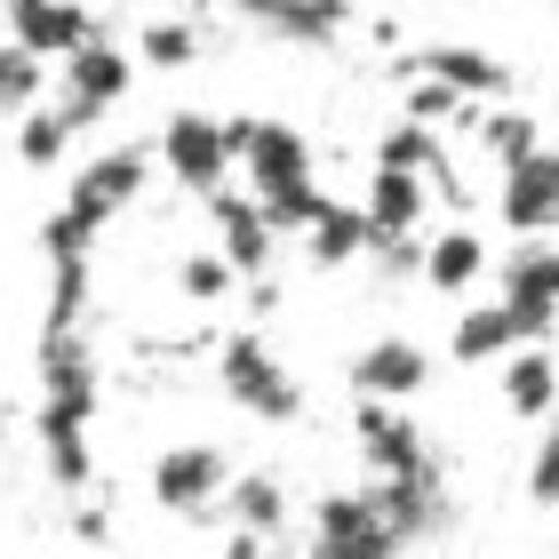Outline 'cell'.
I'll use <instances>...</instances> for the list:
<instances>
[{
  "mask_svg": "<svg viewBox=\"0 0 559 559\" xmlns=\"http://www.w3.org/2000/svg\"><path fill=\"white\" fill-rule=\"evenodd\" d=\"M88 416H96V352L81 328L40 336V448L57 488H88Z\"/></svg>",
  "mask_w": 559,
  "mask_h": 559,
  "instance_id": "obj_1",
  "label": "cell"
},
{
  "mask_svg": "<svg viewBox=\"0 0 559 559\" xmlns=\"http://www.w3.org/2000/svg\"><path fill=\"white\" fill-rule=\"evenodd\" d=\"M216 384H224L233 408H248L257 424H296L304 416V384L288 376V360H280L257 328H240V336L216 352Z\"/></svg>",
  "mask_w": 559,
  "mask_h": 559,
  "instance_id": "obj_2",
  "label": "cell"
},
{
  "mask_svg": "<svg viewBox=\"0 0 559 559\" xmlns=\"http://www.w3.org/2000/svg\"><path fill=\"white\" fill-rule=\"evenodd\" d=\"M224 488H233V464L216 440H176L152 464V503L176 520H224Z\"/></svg>",
  "mask_w": 559,
  "mask_h": 559,
  "instance_id": "obj_3",
  "label": "cell"
},
{
  "mask_svg": "<svg viewBox=\"0 0 559 559\" xmlns=\"http://www.w3.org/2000/svg\"><path fill=\"white\" fill-rule=\"evenodd\" d=\"M152 160H160L185 192L209 200L216 185H233L240 152H233V136H224L216 112H168V129H160V144H152Z\"/></svg>",
  "mask_w": 559,
  "mask_h": 559,
  "instance_id": "obj_4",
  "label": "cell"
},
{
  "mask_svg": "<svg viewBox=\"0 0 559 559\" xmlns=\"http://www.w3.org/2000/svg\"><path fill=\"white\" fill-rule=\"evenodd\" d=\"M312 551H328V559H384V551H408V544H400V527L384 520V503H376V488H368V496H320Z\"/></svg>",
  "mask_w": 559,
  "mask_h": 559,
  "instance_id": "obj_5",
  "label": "cell"
},
{
  "mask_svg": "<svg viewBox=\"0 0 559 559\" xmlns=\"http://www.w3.org/2000/svg\"><path fill=\"white\" fill-rule=\"evenodd\" d=\"M144 176H152V152L144 144H120L105 152V160H88L81 176H72V192H64V216L72 224H88V233H105V224L129 209V200L144 192Z\"/></svg>",
  "mask_w": 559,
  "mask_h": 559,
  "instance_id": "obj_6",
  "label": "cell"
},
{
  "mask_svg": "<svg viewBox=\"0 0 559 559\" xmlns=\"http://www.w3.org/2000/svg\"><path fill=\"white\" fill-rule=\"evenodd\" d=\"M129 81H136V57H120V48L96 33V40H81L64 57V112H72V129H88V120H105L120 96H129Z\"/></svg>",
  "mask_w": 559,
  "mask_h": 559,
  "instance_id": "obj_7",
  "label": "cell"
},
{
  "mask_svg": "<svg viewBox=\"0 0 559 559\" xmlns=\"http://www.w3.org/2000/svg\"><path fill=\"white\" fill-rule=\"evenodd\" d=\"M503 224H512L520 240L559 233V152L551 144H536L527 160L503 168Z\"/></svg>",
  "mask_w": 559,
  "mask_h": 559,
  "instance_id": "obj_8",
  "label": "cell"
},
{
  "mask_svg": "<svg viewBox=\"0 0 559 559\" xmlns=\"http://www.w3.org/2000/svg\"><path fill=\"white\" fill-rule=\"evenodd\" d=\"M360 455H368V472L384 479V472H424L431 464V448H424V431L408 416V400H368L360 392Z\"/></svg>",
  "mask_w": 559,
  "mask_h": 559,
  "instance_id": "obj_9",
  "label": "cell"
},
{
  "mask_svg": "<svg viewBox=\"0 0 559 559\" xmlns=\"http://www.w3.org/2000/svg\"><path fill=\"white\" fill-rule=\"evenodd\" d=\"M209 216H216V248L240 264V280H257V272L272 264V248H280L272 216H264V200H257V192L216 185V192H209Z\"/></svg>",
  "mask_w": 559,
  "mask_h": 559,
  "instance_id": "obj_10",
  "label": "cell"
},
{
  "mask_svg": "<svg viewBox=\"0 0 559 559\" xmlns=\"http://www.w3.org/2000/svg\"><path fill=\"white\" fill-rule=\"evenodd\" d=\"M424 384H431V352L408 336H376L352 352V392H368V400H416Z\"/></svg>",
  "mask_w": 559,
  "mask_h": 559,
  "instance_id": "obj_11",
  "label": "cell"
},
{
  "mask_svg": "<svg viewBox=\"0 0 559 559\" xmlns=\"http://www.w3.org/2000/svg\"><path fill=\"white\" fill-rule=\"evenodd\" d=\"M9 40H24L33 57H72L81 40H96V16L81 0H9Z\"/></svg>",
  "mask_w": 559,
  "mask_h": 559,
  "instance_id": "obj_12",
  "label": "cell"
},
{
  "mask_svg": "<svg viewBox=\"0 0 559 559\" xmlns=\"http://www.w3.org/2000/svg\"><path fill=\"white\" fill-rule=\"evenodd\" d=\"M503 304L520 312L527 336H551L559 328V248H520L503 264Z\"/></svg>",
  "mask_w": 559,
  "mask_h": 559,
  "instance_id": "obj_13",
  "label": "cell"
},
{
  "mask_svg": "<svg viewBox=\"0 0 559 559\" xmlns=\"http://www.w3.org/2000/svg\"><path fill=\"white\" fill-rule=\"evenodd\" d=\"M360 216H368V248L376 240H408L416 224H424V176L416 168H376Z\"/></svg>",
  "mask_w": 559,
  "mask_h": 559,
  "instance_id": "obj_14",
  "label": "cell"
},
{
  "mask_svg": "<svg viewBox=\"0 0 559 559\" xmlns=\"http://www.w3.org/2000/svg\"><path fill=\"white\" fill-rule=\"evenodd\" d=\"M551 400H559V360L544 352V336L512 344L503 352V408L536 424V416H551Z\"/></svg>",
  "mask_w": 559,
  "mask_h": 559,
  "instance_id": "obj_15",
  "label": "cell"
},
{
  "mask_svg": "<svg viewBox=\"0 0 559 559\" xmlns=\"http://www.w3.org/2000/svg\"><path fill=\"white\" fill-rule=\"evenodd\" d=\"M224 520H233V536L280 544V527H288V488H280L272 472H240L233 488H224Z\"/></svg>",
  "mask_w": 559,
  "mask_h": 559,
  "instance_id": "obj_16",
  "label": "cell"
},
{
  "mask_svg": "<svg viewBox=\"0 0 559 559\" xmlns=\"http://www.w3.org/2000/svg\"><path fill=\"white\" fill-rule=\"evenodd\" d=\"M416 72H431V81H448L464 96H503V88H512V64H503V57H488V48H455V40L424 48Z\"/></svg>",
  "mask_w": 559,
  "mask_h": 559,
  "instance_id": "obj_17",
  "label": "cell"
},
{
  "mask_svg": "<svg viewBox=\"0 0 559 559\" xmlns=\"http://www.w3.org/2000/svg\"><path fill=\"white\" fill-rule=\"evenodd\" d=\"M479 272H488V240H479L472 224H448L440 240H424V280L440 296H464Z\"/></svg>",
  "mask_w": 559,
  "mask_h": 559,
  "instance_id": "obj_18",
  "label": "cell"
},
{
  "mask_svg": "<svg viewBox=\"0 0 559 559\" xmlns=\"http://www.w3.org/2000/svg\"><path fill=\"white\" fill-rule=\"evenodd\" d=\"M512 344H527V328H520V312L512 304H479V312H464L455 320V336H448V352L464 368H479V360H503Z\"/></svg>",
  "mask_w": 559,
  "mask_h": 559,
  "instance_id": "obj_19",
  "label": "cell"
},
{
  "mask_svg": "<svg viewBox=\"0 0 559 559\" xmlns=\"http://www.w3.org/2000/svg\"><path fill=\"white\" fill-rule=\"evenodd\" d=\"M304 257H312L320 272H336L352 257H368V216L360 209H344V200H328V209L304 224Z\"/></svg>",
  "mask_w": 559,
  "mask_h": 559,
  "instance_id": "obj_20",
  "label": "cell"
},
{
  "mask_svg": "<svg viewBox=\"0 0 559 559\" xmlns=\"http://www.w3.org/2000/svg\"><path fill=\"white\" fill-rule=\"evenodd\" d=\"M72 136H81V129H72L64 105H24V112H16V160H24V168H57Z\"/></svg>",
  "mask_w": 559,
  "mask_h": 559,
  "instance_id": "obj_21",
  "label": "cell"
},
{
  "mask_svg": "<svg viewBox=\"0 0 559 559\" xmlns=\"http://www.w3.org/2000/svg\"><path fill=\"white\" fill-rule=\"evenodd\" d=\"M472 120V129H479V144H488L496 152V168H512V160H527V152H536L544 136H536V120H527V112H512V105H503V112H464Z\"/></svg>",
  "mask_w": 559,
  "mask_h": 559,
  "instance_id": "obj_22",
  "label": "cell"
},
{
  "mask_svg": "<svg viewBox=\"0 0 559 559\" xmlns=\"http://www.w3.org/2000/svg\"><path fill=\"white\" fill-rule=\"evenodd\" d=\"M40 88H48V57H33L24 40H0V112L40 105Z\"/></svg>",
  "mask_w": 559,
  "mask_h": 559,
  "instance_id": "obj_23",
  "label": "cell"
},
{
  "mask_svg": "<svg viewBox=\"0 0 559 559\" xmlns=\"http://www.w3.org/2000/svg\"><path fill=\"white\" fill-rule=\"evenodd\" d=\"M233 280H240V264L224 257V248H192V257L176 264V288H185L192 304H224V296H233Z\"/></svg>",
  "mask_w": 559,
  "mask_h": 559,
  "instance_id": "obj_24",
  "label": "cell"
},
{
  "mask_svg": "<svg viewBox=\"0 0 559 559\" xmlns=\"http://www.w3.org/2000/svg\"><path fill=\"white\" fill-rule=\"evenodd\" d=\"M376 168L448 176V168H440V144H431V129H424V120H400V129H384V144H376Z\"/></svg>",
  "mask_w": 559,
  "mask_h": 559,
  "instance_id": "obj_25",
  "label": "cell"
},
{
  "mask_svg": "<svg viewBox=\"0 0 559 559\" xmlns=\"http://www.w3.org/2000/svg\"><path fill=\"white\" fill-rule=\"evenodd\" d=\"M136 57H144L152 72H176V64H192V57H200V24H176V16H160V24H144Z\"/></svg>",
  "mask_w": 559,
  "mask_h": 559,
  "instance_id": "obj_26",
  "label": "cell"
},
{
  "mask_svg": "<svg viewBox=\"0 0 559 559\" xmlns=\"http://www.w3.org/2000/svg\"><path fill=\"white\" fill-rule=\"evenodd\" d=\"M527 503H536V512H559V424L536 440V464H527Z\"/></svg>",
  "mask_w": 559,
  "mask_h": 559,
  "instance_id": "obj_27",
  "label": "cell"
},
{
  "mask_svg": "<svg viewBox=\"0 0 559 559\" xmlns=\"http://www.w3.org/2000/svg\"><path fill=\"white\" fill-rule=\"evenodd\" d=\"M472 105H479V96H464V88H448V81H431V72L416 81V96H408V112H416V120H448V112L464 120Z\"/></svg>",
  "mask_w": 559,
  "mask_h": 559,
  "instance_id": "obj_28",
  "label": "cell"
},
{
  "mask_svg": "<svg viewBox=\"0 0 559 559\" xmlns=\"http://www.w3.org/2000/svg\"><path fill=\"white\" fill-rule=\"evenodd\" d=\"M0 440H9V400H0Z\"/></svg>",
  "mask_w": 559,
  "mask_h": 559,
  "instance_id": "obj_29",
  "label": "cell"
}]
</instances>
